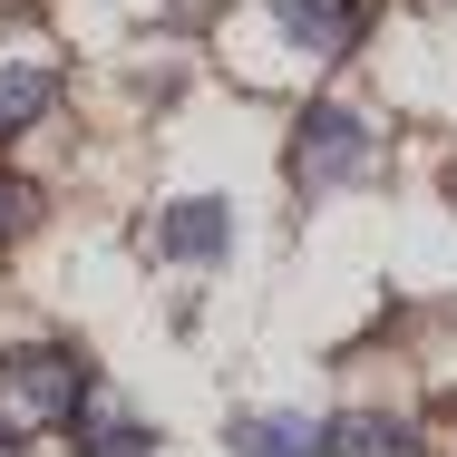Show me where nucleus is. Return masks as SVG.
Instances as JSON below:
<instances>
[{
    "label": "nucleus",
    "mask_w": 457,
    "mask_h": 457,
    "mask_svg": "<svg viewBox=\"0 0 457 457\" xmlns=\"http://www.w3.org/2000/svg\"><path fill=\"white\" fill-rule=\"evenodd\" d=\"M224 234H234V214H224V195H185L166 204V263H224Z\"/></svg>",
    "instance_id": "nucleus-4"
},
{
    "label": "nucleus",
    "mask_w": 457,
    "mask_h": 457,
    "mask_svg": "<svg viewBox=\"0 0 457 457\" xmlns=\"http://www.w3.org/2000/svg\"><path fill=\"white\" fill-rule=\"evenodd\" d=\"M49 97H59V79H49V59H0V137L39 127V117H49Z\"/></svg>",
    "instance_id": "nucleus-6"
},
{
    "label": "nucleus",
    "mask_w": 457,
    "mask_h": 457,
    "mask_svg": "<svg viewBox=\"0 0 457 457\" xmlns=\"http://www.w3.org/2000/svg\"><path fill=\"white\" fill-rule=\"evenodd\" d=\"M234 448L244 457H321V428L292 419V409H273V419H234Z\"/></svg>",
    "instance_id": "nucleus-7"
},
{
    "label": "nucleus",
    "mask_w": 457,
    "mask_h": 457,
    "mask_svg": "<svg viewBox=\"0 0 457 457\" xmlns=\"http://www.w3.org/2000/svg\"><path fill=\"white\" fill-rule=\"evenodd\" d=\"M29 224H39V195H29V185L10 176V166H0V253H10V244H20Z\"/></svg>",
    "instance_id": "nucleus-9"
},
{
    "label": "nucleus",
    "mask_w": 457,
    "mask_h": 457,
    "mask_svg": "<svg viewBox=\"0 0 457 457\" xmlns=\"http://www.w3.org/2000/svg\"><path fill=\"white\" fill-rule=\"evenodd\" d=\"M321 457H419V428H409V419H379V409H361V419L321 428Z\"/></svg>",
    "instance_id": "nucleus-5"
},
{
    "label": "nucleus",
    "mask_w": 457,
    "mask_h": 457,
    "mask_svg": "<svg viewBox=\"0 0 457 457\" xmlns=\"http://www.w3.org/2000/svg\"><path fill=\"white\" fill-rule=\"evenodd\" d=\"M69 428H79V448H88V457H146V428L117 419V409H79Z\"/></svg>",
    "instance_id": "nucleus-8"
},
{
    "label": "nucleus",
    "mask_w": 457,
    "mask_h": 457,
    "mask_svg": "<svg viewBox=\"0 0 457 457\" xmlns=\"http://www.w3.org/2000/svg\"><path fill=\"white\" fill-rule=\"evenodd\" d=\"M370 156H379V137H370L361 107H341V97L302 107V127H292V185H302V195H341V185H361Z\"/></svg>",
    "instance_id": "nucleus-2"
},
{
    "label": "nucleus",
    "mask_w": 457,
    "mask_h": 457,
    "mask_svg": "<svg viewBox=\"0 0 457 457\" xmlns=\"http://www.w3.org/2000/svg\"><path fill=\"white\" fill-rule=\"evenodd\" d=\"M273 29L292 49H312V59H341L370 29V0H273Z\"/></svg>",
    "instance_id": "nucleus-3"
},
{
    "label": "nucleus",
    "mask_w": 457,
    "mask_h": 457,
    "mask_svg": "<svg viewBox=\"0 0 457 457\" xmlns=\"http://www.w3.org/2000/svg\"><path fill=\"white\" fill-rule=\"evenodd\" d=\"M88 409V361L69 341H20L0 351V419L10 428H69Z\"/></svg>",
    "instance_id": "nucleus-1"
},
{
    "label": "nucleus",
    "mask_w": 457,
    "mask_h": 457,
    "mask_svg": "<svg viewBox=\"0 0 457 457\" xmlns=\"http://www.w3.org/2000/svg\"><path fill=\"white\" fill-rule=\"evenodd\" d=\"M0 457H20V428H10V419H0Z\"/></svg>",
    "instance_id": "nucleus-10"
}]
</instances>
